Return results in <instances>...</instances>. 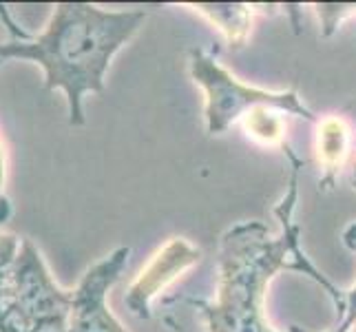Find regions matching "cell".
<instances>
[{
    "label": "cell",
    "instance_id": "1",
    "mask_svg": "<svg viewBox=\"0 0 356 332\" xmlns=\"http://www.w3.org/2000/svg\"><path fill=\"white\" fill-rule=\"evenodd\" d=\"M290 157L288 191L275 206V215L281 221V232L273 235L264 221H241L228 228L219 239V284L217 299H181L197 308L208 332H277L266 319V290L281 270H292L310 277L332 299L337 317L346 310V292L339 290L321 270H318L301 248V228L294 221V208L299 200V171L303 159L284 146ZM292 332H299L294 328Z\"/></svg>",
    "mask_w": 356,
    "mask_h": 332
},
{
    "label": "cell",
    "instance_id": "2",
    "mask_svg": "<svg viewBox=\"0 0 356 332\" xmlns=\"http://www.w3.org/2000/svg\"><path fill=\"white\" fill-rule=\"evenodd\" d=\"M146 20V11H108L89 3H58L40 33L9 22L11 38L0 42V63L27 60L44 71V89L67 95L69 125L84 127V95L104 93L113 56Z\"/></svg>",
    "mask_w": 356,
    "mask_h": 332
},
{
    "label": "cell",
    "instance_id": "3",
    "mask_svg": "<svg viewBox=\"0 0 356 332\" xmlns=\"http://www.w3.org/2000/svg\"><path fill=\"white\" fill-rule=\"evenodd\" d=\"M188 71L191 78L200 84L206 93V131L208 135H222L235 122H241L245 113L257 106L275 109L279 113L297 116L308 122H316L314 113L301 102L294 89L288 91H266L248 87L228 73L217 58L206 49H191L188 52Z\"/></svg>",
    "mask_w": 356,
    "mask_h": 332
},
{
    "label": "cell",
    "instance_id": "4",
    "mask_svg": "<svg viewBox=\"0 0 356 332\" xmlns=\"http://www.w3.org/2000/svg\"><path fill=\"white\" fill-rule=\"evenodd\" d=\"M5 275L9 303H16L35 324L51 317H69L73 290H65L51 277L31 239H22L18 257L5 270Z\"/></svg>",
    "mask_w": 356,
    "mask_h": 332
},
{
    "label": "cell",
    "instance_id": "5",
    "mask_svg": "<svg viewBox=\"0 0 356 332\" xmlns=\"http://www.w3.org/2000/svg\"><path fill=\"white\" fill-rule=\"evenodd\" d=\"M131 248L120 246L111 255L95 262L73 288L71 310L67 317L69 332H127L106 303L108 290L124 273Z\"/></svg>",
    "mask_w": 356,
    "mask_h": 332
},
{
    "label": "cell",
    "instance_id": "6",
    "mask_svg": "<svg viewBox=\"0 0 356 332\" xmlns=\"http://www.w3.org/2000/svg\"><path fill=\"white\" fill-rule=\"evenodd\" d=\"M202 251L184 237L168 239L146 264L127 290L124 303L138 319H151V303L168 284L200 264Z\"/></svg>",
    "mask_w": 356,
    "mask_h": 332
},
{
    "label": "cell",
    "instance_id": "7",
    "mask_svg": "<svg viewBox=\"0 0 356 332\" xmlns=\"http://www.w3.org/2000/svg\"><path fill=\"white\" fill-rule=\"evenodd\" d=\"M348 142H350V129L346 120L337 116H330L318 122V135H316V153H318V166H321V180L318 189L330 191L337 184L341 173V166L346 164L348 157Z\"/></svg>",
    "mask_w": 356,
    "mask_h": 332
},
{
    "label": "cell",
    "instance_id": "8",
    "mask_svg": "<svg viewBox=\"0 0 356 332\" xmlns=\"http://www.w3.org/2000/svg\"><path fill=\"white\" fill-rule=\"evenodd\" d=\"M206 16L215 27L226 35L230 49H241L248 42L250 24L254 16L252 5H232V3H197L191 5Z\"/></svg>",
    "mask_w": 356,
    "mask_h": 332
},
{
    "label": "cell",
    "instance_id": "9",
    "mask_svg": "<svg viewBox=\"0 0 356 332\" xmlns=\"http://www.w3.org/2000/svg\"><path fill=\"white\" fill-rule=\"evenodd\" d=\"M277 113L279 111H275V109L257 106L250 111V113H245L241 118V125L252 140L268 144V146H279V149H284V146L288 144L286 142V127Z\"/></svg>",
    "mask_w": 356,
    "mask_h": 332
},
{
    "label": "cell",
    "instance_id": "10",
    "mask_svg": "<svg viewBox=\"0 0 356 332\" xmlns=\"http://www.w3.org/2000/svg\"><path fill=\"white\" fill-rule=\"evenodd\" d=\"M343 244L348 246L352 253H356V221L343 230ZM356 322V284L352 286V290L346 292V310H343V317L339 319V324L332 332H348Z\"/></svg>",
    "mask_w": 356,
    "mask_h": 332
},
{
    "label": "cell",
    "instance_id": "11",
    "mask_svg": "<svg viewBox=\"0 0 356 332\" xmlns=\"http://www.w3.org/2000/svg\"><path fill=\"white\" fill-rule=\"evenodd\" d=\"M312 7L318 14V18H321V27H323L321 33L325 38L337 31L343 18L356 14V5H312Z\"/></svg>",
    "mask_w": 356,
    "mask_h": 332
},
{
    "label": "cell",
    "instance_id": "12",
    "mask_svg": "<svg viewBox=\"0 0 356 332\" xmlns=\"http://www.w3.org/2000/svg\"><path fill=\"white\" fill-rule=\"evenodd\" d=\"M20 244H22V239L16 237L14 232L0 230V273L14 264V260L18 257V251H20Z\"/></svg>",
    "mask_w": 356,
    "mask_h": 332
},
{
    "label": "cell",
    "instance_id": "13",
    "mask_svg": "<svg viewBox=\"0 0 356 332\" xmlns=\"http://www.w3.org/2000/svg\"><path fill=\"white\" fill-rule=\"evenodd\" d=\"M5 177H7V162H5V146L0 142V224H5L11 217V204L5 195Z\"/></svg>",
    "mask_w": 356,
    "mask_h": 332
},
{
    "label": "cell",
    "instance_id": "14",
    "mask_svg": "<svg viewBox=\"0 0 356 332\" xmlns=\"http://www.w3.org/2000/svg\"><path fill=\"white\" fill-rule=\"evenodd\" d=\"M33 332H69L67 317H51V319H42V322L35 324Z\"/></svg>",
    "mask_w": 356,
    "mask_h": 332
},
{
    "label": "cell",
    "instance_id": "15",
    "mask_svg": "<svg viewBox=\"0 0 356 332\" xmlns=\"http://www.w3.org/2000/svg\"><path fill=\"white\" fill-rule=\"evenodd\" d=\"M7 303H9V290H7V275L3 270V273H0V315L7 308Z\"/></svg>",
    "mask_w": 356,
    "mask_h": 332
},
{
    "label": "cell",
    "instance_id": "16",
    "mask_svg": "<svg viewBox=\"0 0 356 332\" xmlns=\"http://www.w3.org/2000/svg\"><path fill=\"white\" fill-rule=\"evenodd\" d=\"M352 187H354V191H356V166H354V173H352Z\"/></svg>",
    "mask_w": 356,
    "mask_h": 332
},
{
    "label": "cell",
    "instance_id": "17",
    "mask_svg": "<svg viewBox=\"0 0 356 332\" xmlns=\"http://www.w3.org/2000/svg\"><path fill=\"white\" fill-rule=\"evenodd\" d=\"M348 332H356V322H354V326H352V328H350Z\"/></svg>",
    "mask_w": 356,
    "mask_h": 332
},
{
    "label": "cell",
    "instance_id": "18",
    "mask_svg": "<svg viewBox=\"0 0 356 332\" xmlns=\"http://www.w3.org/2000/svg\"><path fill=\"white\" fill-rule=\"evenodd\" d=\"M330 332H332V330H330Z\"/></svg>",
    "mask_w": 356,
    "mask_h": 332
}]
</instances>
